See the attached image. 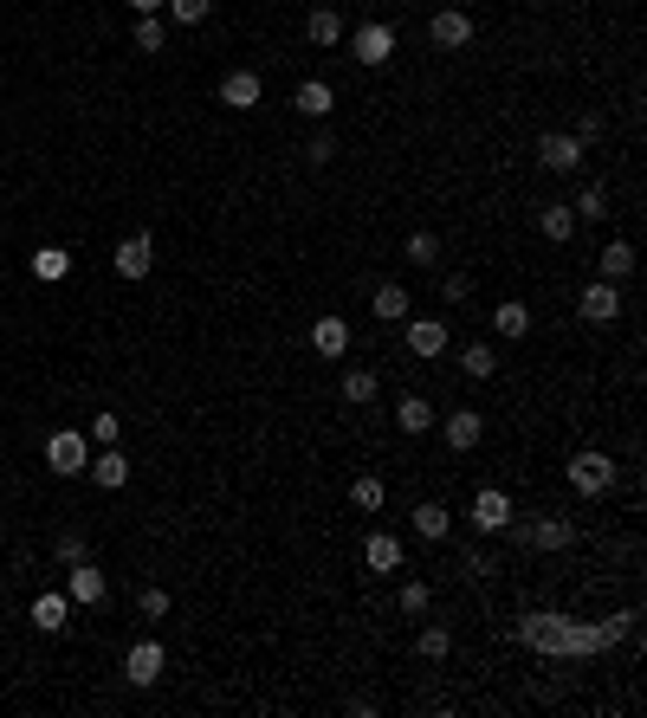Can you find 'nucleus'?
Masks as SVG:
<instances>
[{"label": "nucleus", "mask_w": 647, "mask_h": 718, "mask_svg": "<svg viewBox=\"0 0 647 718\" xmlns=\"http://www.w3.org/2000/svg\"><path fill=\"white\" fill-rule=\"evenodd\" d=\"M123 680L130 686H156L162 680V641H136L130 654H123Z\"/></svg>", "instance_id": "nucleus-7"}, {"label": "nucleus", "mask_w": 647, "mask_h": 718, "mask_svg": "<svg viewBox=\"0 0 647 718\" xmlns=\"http://www.w3.org/2000/svg\"><path fill=\"white\" fill-rule=\"evenodd\" d=\"M350 505H356V512H382V479L376 473L350 479Z\"/></svg>", "instance_id": "nucleus-31"}, {"label": "nucleus", "mask_w": 647, "mask_h": 718, "mask_svg": "<svg viewBox=\"0 0 647 718\" xmlns=\"http://www.w3.org/2000/svg\"><path fill=\"white\" fill-rule=\"evenodd\" d=\"M428 39H434V46H447V52H460L466 39H473V20H466L460 7H440L434 20H428Z\"/></svg>", "instance_id": "nucleus-9"}, {"label": "nucleus", "mask_w": 647, "mask_h": 718, "mask_svg": "<svg viewBox=\"0 0 647 718\" xmlns=\"http://www.w3.org/2000/svg\"><path fill=\"white\" fill-rule=\"evenodd\" d=\"M52 550H59V563H78V557H85V537H78V531H59V544H52Z\"/></svg>", "instance_id": "nucleus-41"}, {"label": "nucleus", "mask_w": 647, "mask_h": 718, "mask_svg": "<svg viewBox=\"0 0 647 718\" xmlns=\"http://www.w3.org/2000/svg\"><path fill=\"white\" fill-rule=\"evenodd\" d=\"M583 317H589V324H615V317H622V292H615L609 279H596L583 292Z\"/></svg>", "instance_id": "nucleus-11"}, {"label": "nucleus", "mask_w": 647, "mask_h": 718, "mask_svg": "<svg viewBox=\"0 0 647 718\" xmlns=\"http://www.w3.org/2000/svg\"><path fill=\"white\" fill-rule=\"evenodd\" d=\"M635 615H615V621H602V628H563V621H550V615H525V641H538V647H570V654H589V647H602V641H615V634L628 628Z\"/></svg>", "instance_id": "nucleus-1"}, {"label": "nucleus", "mask_w": 647, "mask_h": 718, "mask_svg": "<svg viewBox=\"0 0 647 718\" xmlns=\"http://www.w3.org/2000/svg\"><path fill=\"white\" fill-rule=\"evenodd\" d=\"M408 259L415 266H440V233H408Z\"/></svg>", "instance_id": "nucleus-36"}, {"label": "nucleus", "mask_w": 647, "mask_h": 718, "mask_svg": "<svg viewBox=\"0 0 647 718\" xmlns=\"http://www.w3.org/2000/svg\"><path fill=\"white\" fill-rule=\"evenodd\" d=\"M117 434H123L117 414H91V440H98V447H117Z\"/></svg>", "instance_id": "nucleus-38"}, {"label": "nucleus", "mask_w": 647, "mask_h": 718, "mask_svg": "<svg viewBox=\"0 0 647 718\" xmlns=\"http://www.w3.org/2000/svg\"><path fill=\"white\" fill-rule=\"evenodd\" d=\"M311 350L318 356H350V324H343V317H318V324H311Z\"/></svg>", "instance_id": "nucleus-15"}, {"label": "nucleus", "mask_w": 647, "mask_h": 718, "mask_svg": "<svg viewBox=\"0 0 647 718\" xmlns=\"http://www.w3.org/2000/svg\"><path fill=\"white\" fill-rule=\"evenodd\" d=\"M85 473H91V486H104V492H117V486H130V460H123V453H117V447H104V453H98V460H91V466H85Z\"/></svg>", "instance_id": "nucleus-14"}, {"label": "nucleus", "mask_w": 647, "mask_h": 718, "mask_svg": "<svg viewBox=\"0 0 647 718\" xmlns=\"http://www.w3.org/2000/svg\"><path fill=\"white\" fill-rule=\"evenodd\" d=\"M492 330H499V337H531V305H518V298H505L499 311H492Z\"/></svg>", "instance_id": "nucleus-19"}, {"label": "nucleus", "mask_w": 647, "mask_h": 718, "mask_svg": "<svg viewBox=\"0 0 647 718\" xmlns=\"http://www.w3.org/2000/svg\"><path fill=\"white\" fill-rule=\"evenodd\" d=\"M162 46H169V26L156 13H136V52H162Z\"/></svg>", "instance_id": "nucleus-30"}, {"label": "nucleus", "mask_w": 647, "mask_h": 718, "mask_svg": "<svg viewBox=\"0 0 647 718\" xmlns=\"http://www.w3.org/2000/svg\"><path fill=\"white\" fill-rule=\"evenodd\" d=\"M162 7H169L175 26H201V20L214 13V0H162Z\"/></svg>", "instance_id": "nucleus-35"}, {"label": "nucleus", "mask_w": 647, "mask_h": 718, "mask_svg": "<svg viewBox=\"0 0 647 718\" xmlns=\"http://www.w3.org/2000/svg\"><path fill=\"white\" fill-rule=\"evenodd\" d=\"M305 33H311V46H337V39H343V13L337 7H318L305 20Z\"/></svg>", "instance_id": "nucleus-24"}, {"label": "nucleus", "mask_w": 647, "mask_h": 718, "mask_svg": "<svg viewBox=\"0 0 647 718\" xmlns=\"http://www.w3.org/2000/svg\"><path fill=\"white\" fill-rule=\"evenodd\" d=\"M363 563H369V570H402V544H395L389 531H376L363 544Z\"/></svg>", "instance_id": "nucleus-22"}, {"label": "nucleus", "mask_w": 647, "mask_h": 718, "mask_svg": "<svg viewBox=\"0 0 647 718\" xmlns=\"http://www.w3.org/2000/svg\"><path fill=\"white\" fill-rule=\"evenodd\" d=\"M369 311H376L382 324H402V317H408V292H402L395 279H382V285H376V298H369Z\"/></svg>", "instance_id": "nucleus-18"}, {"label": "nucleus", "mask_w": 647, "mask_h": 718, "mask_svg": "<svg viewBox=\"0 0 647 718\" xmlns=\"http://www.w3.org/2000/svg\"><path fill=\"white\" fill-rule=\"evenodd\" d=\"M570 214H576V220H609V188H596V182H589L583 195H576Z\"/></svg>", "instance_id": "nucleus-32"}, {"label": "nucleus", "mask_w": 647, "mask_h": 718, "mask_svg": "<svg viewBox=\"0 0 647 718\" xmlns=\"http://www.w3.org/2000/svg\"><path fill=\"white\" fill-rule=\"evenodd\" d=\"M220 104L227 110H253L259 104V72H227L220 78Z\"/></svg>", "instance_id": "nucleus-16"}, {"label": "nucleus", "mask_w": 647, "mask_h": 718, "mask_svg": "<svg viewBox=\"0 0 647 718\" xmlns=\"http://www.w3.org/2000/svg\"><path fill=\"white\" fill-rule=\"evenodd\" d=\"M473 524H479V531H512V499H505L499 486H486L473 499Z\"/></svg>", "instance_id": "nucleus-10"}, {"label": "nucleus", "mask_w": 647, "mask_h": 718, "mask_svg": "<svg viewBox=\"0 0 647 718\" xmlns=\"http://www.w3.org/2000/svg\"><path fill=\"white\" fill-rule=\"evenodd\" d=\"M395 414H402V434H428V427L440 421V414L421 402V395H402V408H395Z\"/></svg>", "instance_id": "nucleus-26"}, {"label": "nucleus", "mask_w": 647, "mask_h": 718, "mask_svg": "<svg viewBox=\"0 0 647 718\" xmlns=\"http://www.w3.org/2000/svg\"><path fill=\"white\" fill-rule=\"evenodd\" d=\"M376 389H382V382H376V369H343V402H350V408L376 402Z\"/></svg>", "instance_id": "nucleus-23"}, {"label": "nucleus", "mask_w": 647, "mask_h": 718, "mask_svg": "<svg viewBox=\"0 0 647 718\" xmlns=\"http://www.w3.org/2000/svg\"><path fill=\"white\" fill-rule=\"evenodd\" d=\"M33 621H39V634H59L65 628V596H39L33 602Z\"/></svg>", "instance_id": "nucleus-34"}, {"label": "nucleus", "mask_w": 647, "mask_h": 718, "mask_svg": "<svg viewBox=\"0 0 647 718\" xmlns=\"http://www.w3.org/2000/svg\"><path fill=\"white\" fill-rule=\"evenodd\" d=\"M136 602H143V615H149V621H162V615H169V589H143Z\"/></svg>", "instance_id": "nucleus-40"}, {"label": "nucleus", "mask_w": 647, "mask_h": 718, "mask_svg": "<svg viewBox=\"0 0 647 718\" xmlns=\"http://www.w3.org/2000/svg\"><path fill=\"white\" fill-rule=\"evenodd\" d=\"M460 369H466L473 382H486L492 369H499V350H492V343H466V350H460Z\"/></svg>", "instance_id": "nucleus-25"}, {"label": "nucleus", "mask_w": 647, "mask_h": 718, "mask_svg": "<svg viewBox=\"0 0 647 718\" xmlns=\"http://www.w3.org/2000/svg\"><path fill=\"white\" fill-rule=\"evenodd\" d=\"M65 589H72V602H85V609H104V596H110L104 570H98L91 557H78V563H72V583H65Z\"/></svg>", "instance_id": "nucleus-8"}, {"label": "nucleus", "mask_w": 647, "mask_h": 718, "mask_svg": "<svg viewBox=\"0 0 647 718\" xmlns=\"http://www.w3.org/2000/svg\"><path fill=\"white\" fill-rule=\"evenodd\" d=\"M538 233H544V240H570V233H576V214H570V207H544V214H538Z\"/></svg>", "instance_id": "nucleus-29"}, {"label": "nucleus", "mask_w": 647, "mask_h": 718, "mask_svg": "<svg viewBox=\"0 0 647 718\" xmlns=\"http://www.w3.org/2000/svg\"><path fill=\"white\" fill-rule=\"evenodd\" d=\"M298 110H305V117H330V85L324 78H305V85H298Z\"/></svg>", "instance_id": "nucleus-27"}, {"label": "nucleus", "mask_w": 647, "mask_h": 718, "mask_svg": "<svg viewBox=\"0 0 647 718\" xmlns=\"http://www.w3.org/2000/svg\"><path fill=\"white\" fill-rule=\"evenodd\" d=\"M512 524H518V518H512ZM518 537H525L531 550H563L576 531H570V518H544V524H518Z\"/></svg>", "instance_id": "nucleus-12"}, {"label": "nucleus", "mask_w": 647, "mask_h": 718, "mask_svg": "<svg viewBox=\"0 0 647 718\" xmlns=\"http://www.w3.org/2000/svg\"><path fill=\"white\" fill-rule=\"evenodd\" d=\"M415 531H421V537H434V544H440V537H447V531H453V518H447V505H434V499H428V505H415Z\"/></svg>", "instance_id": "nucleus-28"}, {"label": "nucleus", "mask_w": 647, "mask_h": 718, "mask_svg": "<svg viewBox=\"0 0 647 718\" xmlns=\"http://www.w3.org/2000/svg\"><path fill=\"white\" fill-rule=\"evenodd\" d=\"M596 272H602V279H628V272H635V246H628V240H609V246H602V259H596Z\"/></svg>", "instance_id": "nucleus-21"}, {"label": "nucleus", "mask_w": 647, "mask_h": 718, "mask_svg": "<svg viewBox=\"0 0 647 718\" xmlns=\"http://www.w3.org/2000/svg\"><path fill=\"white\" fill-rule=\"evenodd\" d=\"M415 654H421V660H447V654H453V634H447V628H421V634H415Z\"/></svg>", "instance_id": "nucleus-33"}, {"label": "nucleus", "mask_w": 647, "mask_h": 718, "mask_svg": "<svg viewBox=\"0 0 647 718\" xmlns=\"http://www.w3.org/2000/svg\"><path fill=\"white\" fill-rule=\"evenodd\" d=\"M538 162H544V169H557V175H570L576 162H583V136H544Z\"/></svg>", "instance_id": "nucleus-13"}, {"label": "nucleus", "mask_w": 647, "mask_h": 718, "mask_svg": "<svg viewBox=\"0 0 647 718\" xmlns=\"http://www.w3.org/2000/svg\"><path fill=\"white\" fill-rule=\"evenodd\" d=\"M130 7H136V13H162V0H130Z\"/></svg>", "instance_id": "nucleus-43"}, {"label": "nucleus", "mask_w": 647, "mask_h": 718, "mask_svg": "<svg viewBox=\"0 0 647 718\" xmlns=\"http://www.w3.org/2000/svg\"><path fill=\"white\" fill-rule=\"evenodd\" d=\"M440 434H447V447H453V453H473L479 440H486V414H473V408H453L447 421H440Z\"/></svg>", "instance_id": "nucleus-6"}, {"label": "nucleus", "mask_w": 647, "mask_h": 718, "mask_svg": "<svg viewBox=\"0 0 647 718\" xmlns=\"http://www.w3.org/2000/svg\"><path fill=\"white\" fill-rule=\"evenodd\" d=\"M110 266H117L123 279H149V266H156V246H149V233H130V240H117Z\"/></svg>", "instance_id": "nucleus-5"}, {"label": "nucleus", "mask_w": 647, "mask_h": 718, "mask_svg": "<svg viewBox=\"0 0 647 718\" xmlns=\"http://www.w3.org/2000/svg\"><path fill=\"white\" fill-rule=\"evenodd\" d=\"M408 350H415V356H440V350H447V324L415 317V324H408Z\"/></svg>", "instance_id": "nucleus-17"}, {"label": "nucleus", "mask_w": 647, "mask_h": 718, "mask_svg": "<svg viewBox=\"0 0 647 718\" xmlns=\"http://www.w3.org/2000/svg\"><path fill=\"white\" fill-rule=\"evenodd\" d=\"M428 602H434V589H428V583H402V615H408V621L428 615Z\"/></svg>", "instance_id": "nucleus-37"}, {"label": "nucleus", "mask_w": 647, "mask_h": 718, "mask_svg": "<svg viewBox=\"0 0 647 718\" xmlns=\"http://www.w3.org/2000/svg\"><path fill=\"white\" fill-rule=\"evenodd\" d=\"M330 156H337V136H330V130H318V136L305 143V162H330Z\"/></svg>", "instance_id": "nucleus-39"}, {"label": "nucleus", "mask_w": 647, "mask_h": 718, "mask_svg": "<svg viewBox=\"0 0 647 718\" xmlns=\"http://www.w3.org/2000/svg\"><path fill=\"white\" fill-rule=\"evenodd\" d=\"M26 266H33V279H46V285H59L65 272H72V253H65V246H39L33 259H26Z\"/></svg>", "instance_id": "nucleus-20"}, {"label": "nucleus", "mask_w": 647, "mask_h": 718, "mask_svg": "<svg viewBox=\"0 0 647 718\" xmlns=\"http://www.w3.org/2000/svg\"><path fill=\"white\" fill-rule=\"evenodd\" d=\"M46 466H52L59 479H78V473L91 466V440H85V434H72V427H59V434L46 440Z\"/></svg>", "instance_id": "nucleus-2"}, {"label": "nucleus", "mask_w": 647, "mask_h": 718, "mask_svg": "<svg viewBox=\"0 0 647 718\" xmlns=\"http://www.w3.org/2000/svg\"><path fill=\"white\" fill-rule=\"evenodd\" d=\"M570 486L583 492V499H602V492L615 486V466H609V453H576V460H570Z\"/></svg>", "instance_id": "nucleus-3"}, {"label": "nucleus", "mask_w": 647, "mask_h": 718, "mask_svg": "<svg viewBox=\"0 0 647 718\" xmlns=\"http://www.w3.org/2000/svg\"><path fill=\"white\" fill-rule=\"evenodd\" d=\"M466 292H473V279H466V272H453V279H440V298H447V305H460Z\"/></svg>", "instance_id": "nucleus-42"}, {"label": "nucleus", "mask_w": 647, "mask_h": 718, "mask_svg": "<svg viewBox=\"0 0 647 718\" xmlns=\"http://www.w3.org/2000/svg\"><path fill=\"white\" fill-rule=\"evenodd\" d=\"M350 52H356V65H389V59H395V26H382V20L356 26Z\"/></svg>", "instance_id": "nucleus-4"}]
</instances>
